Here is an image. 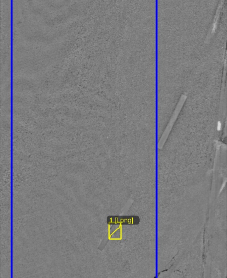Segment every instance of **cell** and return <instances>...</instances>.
Wrapping results in <instances>:
<instances>
[{
  "label": "cell",
  "mask_w": 227,
  "mask_h": 278,
  "mask_svg": "<svg viewBox=\"0 0 227 278\" xmlns=\"http://www.w3.org/2000/svg\"><path fill=\"white\" fill-rule=\"evenodd\" d=\"M185 98L186 97L183 95L181 98H180V100H179V102L178 103L177 106L175 109V111H174L172 117L170 119V123H169L164 133V134H163L162 136L161 137L159 142V148L160 149L164 147V144L167 140L168 136L169 135H170V133L172 129L173 125L174 123H175L180 110H181L182 108Z\"/></svg>",
  "instance_id": "obj_1"
}]
</instances>
